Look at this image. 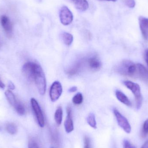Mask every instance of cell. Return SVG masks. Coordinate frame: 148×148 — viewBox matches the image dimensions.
I'll return each mask as SVG.
<instances>
[{
    "label": "cell",
    "mask_w": 148,
    "mask_h": 148,
    "mask_svg": "<svg viewBox=\"0 0 148 148\" xmlns=\"http://www.w3.org/2000/svg\"><path fill=\"white\" fill-rule=\"evenodd\" d=\"M136 74L138 76L146 83H148V70L142 64L138 63L136 64Z\"/></svg>",
    "instance_id": "11"
},
{
    "label": "cell",
    "mask_w": 148,
    "mask_h": 148,
    "mask_svg": "<svg viewBox=\"0 0 148 148\" xmlns=\"http://www.w3.org/2000/svg\"><path fill=\"white\" fill-rule=\"evenodd\" d=\"M6 131L10 134L14 135L17 133V128L16 125L14 123H8L6 125Z\"/></svg>",
    "instance_id": "19"
},
{
    "label": "cell",
    "mask_w": 148,
    "mask_h": 148,
    "mask_svg": "<svg viewBox=\"0 0 148 148\" xmlns=\"http://www.w3.org/2000/svg\"><path fill=\"white\" fill-rule=\"evenodd\" d=\"M31 104L39 126L41 127H43L45 125V120L43 113L38 102L35 98H32L31 99Z\"/></svg>",
    "instance_id": "7"
},
{
    "label": "cell",
    "mask_w": 148,
    "mask_h": 148,
    "mask_svg": "<svg viewBox=\"0 0 148 148\" xmlns=\"http://www.w3.org/2000/svg\"><path fill=\"white\" fill-rule=\"evenodd\" d=\"M116 96L117 99L121 102L128 107L132 106V103L130 101L127 97L123 94L122 91L119 90H116Z\"/></svg>",
    "instance_id": "12"
},
{
    "label": "cell",
    "mask_w": 148,
    "mask_h": 148,
    "mask_svg": "<svg viewBox=\"0 0 148 148\" xmlns=\"http://www.w3.org/2000/svg\"><path fill=\"white\" fill-rule=\"evenodd\" d=\"M140 29L141 31L142 34L145 40H148V29L143 27L142 26H140Z\"/></svg>",
    "instance_id": "25"
},
{
    "label": "cell",
    "mask_w": 148,
    "mask_h": 148,
    "mask_svg": "<svg viewBox=\"0 0 148 148\" xmlns=\"http://www.w3.org/2000/svg\"><path fill=\"white\" fill-rule=\"evenodd\" d=\"M125 4L128 8H133L135 7L136 2L134 0H125Z\"/></svg>",
    "instance_id": "26"
},
{
    "label": "cell",
    "mask_w": 148,
    "mask_h": 148,
    "mask_svg": "<svg viewBox=\"0 0 148 148\" xmlns=\"http://www.w3.org/2000/svg\"><path fill=\"white\" fill-rule=\"evenodd\" d=\"M114 113L119 126L127 134L131 132V127L127 119L116 109H114Z\"/></svg>",
    "instance_id": "5"
},
{
    "label": "cell",
    "mask_w": 148,
    "mask_h": 148,
    "mask_svg": "<svg viewBox=\"0 0 148 148\" xmlns=\"http://www.w3.org/2000/svg\"><path fill=\"white\" fill-rule=\"evenodd\" d=\"M14 108L15 109L16 112L20 115L22 116L25 114V109L24 106L20 103L17 102Z\"/></svg>",
    "instance_id": "21"
},
{
    "label": "cell",
    "mask_w": 148,
    "mask_h": 148,
    "mask_svg": "<svg viewBox=\"0 0 148 148\" xmlns=\"http://www.w3.org/2000/svg\"><path fill=\"white\" fill-rule=\"evenodd\" d=\"M89 67L93 70H98L101 66L100 60L97 57H92L89 58L88 61Z\"/></svg>",
    "instance_id": "14"
},
{
    "label": "cell",
    "mask_w": 148,
    "mask_h": 148,
    "mask_svg": "<svg viewBox=\"0 0 148 148\" xmlns=\"http://www.w3.org/2000/svg\"><path fill=\"white\" fill-rule=\"evenodd\" d=\"M83 97L81 93H78L76 94L73 97V101L75 105H79L82 103Z\"/></svg>",
    "instance_id": "22"
},
{
    "label": "cell",
    "mask_w": 148,
    "mask_h": 148,
    "mask_svg": "<svg viewBox=\"0 0 148 148\" xmlns=\"http://www.w3.org/2000/svg\"><path fill=\"white\" fill-rule=\"evenodd\" d=\"M5 87V84L2 81H1V78H0V88L1 89H4Z\"/></svg>",
    "instance_id": "33"
},
{
    "label": "cell",
    "mask_w": 148,
    "mask_h": 148,
    "mask_svg": "<svg viewBox=\"0 0 148 148\" xmlns=\"http://www.w3.org/2000/svg\"><path fill=\"white\" fill-rule=\"evenodd\" d=\"M82 62L81 61L78 62L69 69L67 71V73L70 75H73L78 73L80 72L82 67Z\"/></svg>",
    "instance_id": "15"
},
{
    "label": "cell",
    "mask_w": 148,
    "mask_h": 148,
    "mask_svg": "<svg viewBox=\"0 0 148 148\" xmlns=\"http://www.w3.org/2000/svg\"><path fill=\"white\" fill-rule=\"evenodd\" d=\"M77 90V88L76 87H75V86H73V87H71L69 89V92H75Z\"/></svg>",
    "instance_id": "31"
},
{
    "label": "cell",
    "mask_w": 148,
    "mask_h": 148,
    "mask_svg": "<svg viewBox=\"0 0 148 148\" xmlns=\"http://www.w3.org/2000/svg\"><path fill=\"white\" fill-rule=\"evenodd\" d=\"M63 111L61 107H58L55 114V120L57 125H60L62 122Z\"/></svg>",
    "instance_id": "17"
},
{
    "label": "cell",
    "mask_w": 148,
    "mask_h": 148,
    "mask_svg": "<svg viewBox=\"0 0 148 148\" xmlns=\"http://www.w3.org/2000/svg\"><path fill=\"white\" fill-rule=\"evenodd\" d=\"M60 18L61 23L67 26L72 23L73 20V15L69 8L66 6H64L60 10Z\"/></svg>",
    "instance_id": "6"
},
{
    "label": "cell",
    "mask_w": 148,
    "mask_h": 148,
    "mask_svg": "<svg viewBox=\"0 0 148 148\" xmlns=\"http://www.w3.org/2000/svg\"><path fill=\"white\" fill-rule=\"evenodd\" d=\"M99 1H108L115 2V1H117V0H99Z\"/></svg>",
    "instance_id": "35"
},
{
    "label": "cell",
    "mask_w": 148,
    "mask_h": 148,
    "mask_svg": "<svg viewBox=\"0 0 148 148\" xmlns=\"http://www.w3.org/2000/svg\"><path fill=\"white\" fill-rule=\"evenodd\" d=\"M145 58L146 62L148 66V49L146 50L145 53Z\"/></svg>",
    "instance_id": "32"
},
{
    "label": "cell",
    "mask_w": 148,
    "mask_h": 148,
    "mask_svg": "<svg viewBox=\"0 0 148 148\" xmlns=\"http://www.w3.org/2000/svg\"><path fill=\"white\" fill-rule=\"evenodd\" d=\"M141 148H148V140L143 145Z\"/></svg>",
    "instance_id": "34"
},
{
    "label": "cell",
    "mask_w": 148,
    "mask_h": 148,
    "mask_svg": "<svg viewBox=\"0 0 148 148\" xmlns=\"http://www.w3.org/2000/svg\"><path fill=\"white\" fill-rule=\"evenodd\" d=\"M87 122L88 124L94 129L97 128V123L95 117L93 113H90L87 117Z\"/></svg>",
    "instance_id": "20"
},
{
    "label": "cell",
    "mask_w": 148,
    "mask_h": 148,
    "mask_svg": "<svg viewBox=\"0 0 148 148\" xmlns=\"http://www.w3.org/2000/svg\"><path fill=\"white\" fill-rule=\"evenodd\" d=\"M67 116L64 123V126L66 133H70L74 130V124L72 119V110L69 107L67 108Z\"/></svg>",
    "instance_id": "10"
},
{
    "label": "cell",
    "mask_w": 148,
    "mask_h": 148,
    "mask_svg": "<svg viewBox=\"0 0 148 148\" xmlns=\"http://www.w3.org/2000/svg\"><path fill=\"white\" fill-rule=\"evenodd\" d=\"M8 87L11 90H14L15 88V86L14 84L11 81H9L8 84Z\"/></svg>",
    "instance_id": "30"
},
{
    "label": "cell",
    "mask_w": 148,
    "mask_h": 148,
    "mask_svg": "<svg viewBox=\"0 0 148 148\" xmlns=\"http://www.w3.org/2000/svg\"><path fill=\"white\" fill-rule=\"evenodd\" d=\"M148 134V119L145 122L143 127L141 131V136L143 137H146Z\"/></svg>",
    "instance_id": "23"
},
{
    "label": "cell",
    "mask_w": 148,
    "mask_h": 148,
    "mask_svg": "<svg viewBox=\"0 0 148 148\" xmlns=\"http://www.w3.org/2000/svg\"><path fill=\"white\" fill-rule=\"evenodd\" d=\"M54 148L52 147V148Z\"/></svg>",
    "instance_id": "36"
},
{
    "label": "cell",
    "mask_w": 148,
    "mask_h": 148,
    "mask_svg": "<svg viewBox=\"0 0 148 148\" xmlns=\"http://www.w3.org/2000/svg\"><path fill=\"white\" fill-rule=\"evenodd\" d=\"M0 20L1 24L6 32V34L10 36L12 34L13 27L9 18L6 16L2 15L1 16Z\"/></svg>",
    "instance_id": "9"
},
{
    "label": "cell",
    "mask_w": 148,
    "mask_h": 148,
    "mask_svg": "<svg viewBox=\"0 0 148 148\" xmlns=\"http://www.w3.org/2000/svg\"><path fill=\"white\" fill-rule=\"evenodd\" d=\"M28 148H40L37 143L34 140H30L29 142Z\"/></svg>",
    "instance_id": "28"
},
{
    "label": "cell",
    "mask_w": 148,
    "mask_h": 148,
    "mask_svg": "<svg viewBox=\"0 0 148 148\" xmlns=\"http://www.w3.org/2000/svg\"><path fill=\"white\" fill-rule=\"evenodd\" d=\"M5 95L9 103L13 107H14L16 103H17V101H16L15 97L13 92L10 91V90H7L5 91Z\"/></svg>",
    "instance_id": "18"
},
{
    "label": "cell",
    "mask_w": 148,
    "mask_h": 148,
    "mask_svg": "<svg viewBox=\"0 0 148 148\" xmlns=\"http://www.w3.org/2000/svg\"><path fill=\"white\" fill-rule=\"evenodd\" d=\"M139 21L140 26H143L148 29V18L140 16L139 17Z\"/></svg>",
    "instance_id": "24"
},
{
    "label": "cell",
    "mask_w": 148,
    "mask_h": 148,
    "mask_svg": "<svg viewBox=\"0 0 148 148\" xmlns=\"http://www.w3.org/2000/svg\"><path fill=\"white\" fill-rule=\"evenodd\" d=\"M39 66V64L35 62H27L23 67V73L28 80L34 81L35 75Z\"/></svg>",
    "instance_id": "4"
},
{
    "label": "cell",
    "mask_w": 148,
    "mask_h": 148,
    "mask_svg": "<svg viewBox=\"0 0 148 148\" xmlns=\"http://www.w3.org/2000/svg\"><path fill=\"white\" fill-rule=\"evenodd\" d=\"M75 7L81 11H86L89 7V4L87 0H72Z\"/></svg>",
    "instance_id": "13"
},
{
    "label": "cell",
    "mask_w": 148,
    "mask_h": 148,
    "mask_svg": "<svg viewBox=\"0 0 148 148\" xmlns=\"http://www.w3.org/2000/svg\"><path fill=\"white\" fill-rule=\"evenodd\" d=\"M123 84L134 94L136 101V108L137 109H140L141 107L143 100L140 85L130 81H125Z\"/></svg>",
    "instance_id": "3"
},
{
    "label": "cell",
    "mask_w": 148,
    "mask_h": 148,
    "mask_svg": "<svg viewBox=\"0 0 148 148\" xmlns=\"http://www.w3.org/2000/svg\"><path fill=\"white\" fill-rule=\"evenodd\" d=\"M39 93L43 95L46 93L47 84L45 74L40 66H39L36 73L34 78Z\"/></svg>",
    "instance_id": "2"
},
{
    "label": "cell",
    "mask_w": 148,
    "mask_h": 148,
    "mask_svg": "<svg viewBox=\"0 0 148 148\" xmlns=\"http://www.w3.org/2000/svg\"><path fill=\"white\" fill-rule=\"evenodd\" d=\"M90 140L88 136H85L84 138V148H90Z\"/></svg>",
    "instance_id": "29"
},
{
    "label": "cell",
    "mask_w": 148,
    "mask_h": 148,
    "mask_svg": "<svg viewBox=\"0 0 148 148\" xmlns=\"http://www.w3.org/2000/svg\"><path fill=\"white\" fill-rule=\"evenodd\" d=\"M62 88L61 84L59 81H55L51 85L49 91L50 99L53 102L57 101L61 95Z\"/></svg>",
    "instance_id": "8"
},
{
    "label": "cell",
    "mask_w": 148,
    "mask_h": 148,
    "mask_svg": "<svg viewBox=\"0 0 148 148\" xmlns=\"http://www.w3.org/2000/svg\"><path fill=\"white\" fill-rule=\"evenodd\" d=\"M123 148H136L135 146L130 143V142L127 140L123 141Z\"/></svg>",
    "instance_id": "27"
},
{
    "label": "cell",
    "mask_w": 148,
    "mask_h": 148,
    "mask_svg": "<svg viewBox=\"0 0 148 148\" xmlns=\"http://www.w3.org/2000/svg\"><path fill=\"white\" fill-rule=\"evenodd\" d=\"M60 37L63 42L67 46H70L73 43V36L71 34L67 32H63L61 34Z\"/></svg>",
    "instance_id": "16"
},
{
    "label": "cell",
    "mask_w": 148,
    "mask_h": 148,
    "mask_svg": "<svg viewBox=\"0 0 148 148\" xmlns=\"http://www.w3.org/2000/svg\"><path fill=\"white\" fill-rule=\"evenodd\" d=\"M136 65L129 60H123L116 68V71L118 73L129 76H133L136 74Z\"/></svg>",
    "instance_id": "1"
}]
</instances>
